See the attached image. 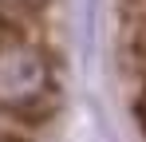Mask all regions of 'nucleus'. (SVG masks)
<instances>
[{
    "label": "nucleus",
    "mask_w": 146,
    "mask_h": 142,
    "mask_svg": "<svg viewBox=\"0 0 146 142\" xmlns=\"http://www.w3.org/2000/svg\"><path fill=\"white\" fill-rule=\"evenodd\" d=\"M48 0H0V20L8 24L12 36H28V24L44 12Z\"/></svg>",
    "instance_id": "f03ea898"
},
{
    "label": "nucleus",
    "mask_w": 146,
    "mask_h": 142,
    "mask_svg": "<svg viewBox=\"0 0 146 142\" xmlns=\"http://www.w3.org/2000/svg\"><path fill=\"white\" fill-rule=\"evenodd\" d=\"M134 115H138V122H142V130H146V83H142V91H138V103H134Z\"/></svg>",
    "instance_id": "7ed1b4c3"
},
{
    "label": "nucleus",
    "mask_w": 146,
    "mask_h": 142,
    "mask_svg": "<svg viewBox=\"0 0 146 142\" xmlns=\"http://www.w3.org/2000/svg\"><path fill=\"white\" fill-rule=\"evenodd\" d=\"M0 111L20 122H40L55 111V71L32 36L0 40Z\"/></svg>",
    "instance_id": "f257e3e1"
},
{
    "label": "nucleus",
    "mask_w": 146,
    "mask_h": 142,
    "mask_svg": "<svg viewBox=\"0 0 146 142\" xmlns=\"http://www.w3.org/2000/svg\"><path fill=\"white\" fill-rule=\"evenodd\" d=\"M0 142H16V138H8V134H0Z\"/></svg>",
    "instance_id": "20e7f679"
}]
</instances>
